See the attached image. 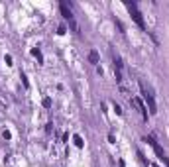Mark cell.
Masks as SVG:
<instances>
[{"mask_svg": "<svg viewBox=\"0 0 169 167\" xmlns=\"http://www.w3.org/2000/svg\"><path fill=\"white\" fill-rule=\"evenodd\" d=\"M126 8H128V12L132 14V18H134V22L140 26V28H146V24H144V18H142V14H140V10H138V6H136L134 2H126Z\"/></svg>", "mask_w": 169, "mask_h": 167, "instance_id": "obj_1", "label": "cell"}, {"mask_svg": "<svg viewBox=\"0 0 169 167\" xmlns=\"http://www.w3.org/2000/svg\"><path fill=\"white\" fill-rule=\"evenodd\" d=\"M142 94H144V100H146V102H148V106H150V112H152V114H155V112H157L155 100H153V96L148 92V90H146V88H144V84H142Z\"/></svg>", "mask_w": 169, "mask_h": 167, "instance_id": "obj_2", "label": "cell"}, {"mask_svg": "<svg viewBox=\"0 0 169 167\" xmlns=\"http://www.w3.org/2000/svg\"><path fill=\"white\" fill-rule=\"evenodd\" d=\"M146 142H148V144H150V146L153 148V150H155V153H157V157H159V159H163V157H165V153H163V150L159 148V144H157V142L153 140L152 136H150V138H146Z\"/></svg>", "mask_w": 169, "mask_h": 167, "instance_id": "obj_3", "label": "cell"}, {"mask_svg": "<svg viewBox=\"0 0 169 167\" xmlns=\"http://www.w3.org/2000/svg\"><path fill=\"white\" fill-rule=\"evenodd\" d=\"M132 104H136V106H138V110L142 112V116L148 120V108H146V104H144L140 98H132Z\"/></svg>", "mask_w": 169, "mask_h": 167, "instance_id": "obj_4", "label": "cell"}, {"mask_svg": "<svg viewBox=\"0 0 169 167\" xmlns=\"http://www.w3.org/2000/svg\"><path fill=\"white\" fill-rule=\"evenodd\" d=\"M59 10H61V14H63V18H65V20H69V22L73 20V12L67 8V4H59Z\"/></svg>", "mask_w": 169, "mask_h": 167, "instance_id": "obj_5", "label": "cell"}, {"mask_svg": "<svg viewBox=\"0 0 169 167\" xmlns=\"http://www.w3.org/2000/svg\"><path fill=\"white\" fill-rule=\"evenodd\" d=\"M88 61H90L92 65L98 63V53H96V49H90V53H88Z\"/></svg>", "mask_w": 169, "mask_h": 167, "instance_id": "obj_6", "label": "cell"}, {"mask_svg": "<svg viewBox=\"0 0 169 167\" xmlns=\"http://www.w3.org/2000/svg\"><path fill=\"white\" fill-rule=\"evenodd\" d=\"M73 140H75V146H77V148H83V146H84L83 138H81V136H79V134H77V136H75V138H73Z\"/></svg>", "mask_w": 169, "mask_h": 167, "instance_id": "obj_7", "label": "cell"}, {"mask_svg": "<svg viewBox=\"0 0 169 167\" xmlns=\"http://www.w3.org/2000/svg\"><path fill=\"white\" fill-rule=\"evenodd\" d=\"M43 106L49 108V106H51V98H43Z\"/></svg>", "mask_w": 169, "mask_h": 167, "instance_id": "obj_8", "label": "cell"}, {"mask_svg": "<svg viewBox=\"0 0 169 167\" xmlns=\"http://www.w3.org/2000/svg\"><path fill=\"white\" fill-rule=\"evenodd\" d=\"M161 161H163V163H165V165L169 167V157H167V155H165V157H163V159H161Z\"/></svg>", "mask_w": 169, "mask_h": 167, "instance_id": "obj_9", "label": "cell"}]
</instances>
